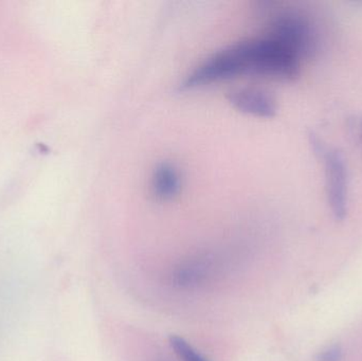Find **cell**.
<instances>
[{"label":"cell","mask_w":362,"mask_h":361,"mask_svg":"<svg viewBox=\"0 0 362 361\" xmlns=\"http://www.w3.org/2000/svg\"><path fill=\"white\" fill-rule=\"evenodd\" d=\"M229 101L240 112L253 116L269 118L276 114V106L274 99L264 91L257 89H238L229 95Z\"/></svg>","instance_id":"5"},{"label":"cell","mask_w":362,"mask_h":361,"mask_svg":"<svg viewBox=\"0 0 362 361\" xmlns=\"http://www.w3.org/2000/svg\"><path fill=\"white\" fill-rule=\"evenodd\" d=\"M153 190L157 197L163 201H170L180 193V175L177 169L171 163H160L153 175Z\"/></svg>","instance_id":"6"},{"label":"cell","mask_w":362,"mask_h":361,"mask_svg":"<svg viewBox=\"0 0 362 361\" xmlns=\"http://www.w3.org/2000/svg\"><path fill=\"white\" fill-rule=\"evenodd\" d=\"M286 68V53L276 40L268 35L250 38L214 53L185 78L181 88H195L244 73L280 78Z\"/></svg>","instance_id":"1"},{"label":"cell","mask_w":362,"mask_h":361,"mask_svg":"<svg viewBox=\"0 0 362 361\" xmlns=\"http://www.w3.org/2000/svg\"><path fill=\"white\" fill-rule=\"evenodd\" d=\"M213 258L196 256L180 262L172 271L171 281L180 290H195L204 285L216 273Z\"/></svg>","instance_id":"4"},{"label":"cell","mask_w":362,"mask_h":361,"mask_svg":"<svg viewBox=\"0 0 362 361\" xmlns=\"http://www.w3.org/2000/svg\"><path fill=\"white\" fill-rule=\"evenodd\" d=\"M310 146L325 169L327 203L334 218H346L348 213L349 174L346 159L337 148H329L318 136H310Z\"/></svg>","instance_id":"2"},{"label":"cell","mask_w":362,"mask_h":361,"mask_svg":"<svg viewBox=\"0 0 362 361\" xmlns=\"http://www.w3.org/2000/svg\"><path fill=\"white\" fill-rule=\"evenodd\" d=\"M344 357V351L340 345H332L319 352L316 361H340Z\"/></svg>","instance_id":"8"},{"label":"cell","mask_w":362,"mask_h":361,"mask_svg":"<svg viewBox=\"0 0 362 361\" xmlns=\"http://www.w3.org/2000/svg\"><path fill=\"white\" fill-rule=\"evenodd\" d=\"M268 33L284 42L301 59L314 49L312 28L306 19L297 13H279L272 19Z\"/></svg>","instance_id":"3"},{"label":"cell","mask_w":362,"mask_h":361,"mask_svg":"<svg viewBox=\"0 0 362 361\" xmlns=\"http://www.w3.org/2000/svg\"><path fill=\"white\" fill-rule=\"evenodd\" d=\"M170 345L181 361H208L180 336L170 337Z\"/></svg>","instance_id":"7"}]
</instances>
